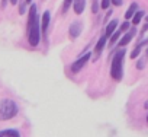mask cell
Returning a JSON list of instances; mask_svg holds the SVG:
<instances>
[{"instance_id":"9","label":"cell","mask_w":148,"mask_h":137,"mask_svg":"<svg viewBox=\"0 0 148 137\" xmlns=\"http://www.w3.org/2000/svg\"><path fill=\"white\" fill-rule=\"evenodd\" d=\"M73 8H74V12H76L77 15L83 13L84 8H86V0H74V2H73Z\"/></svg>"},{"instance_id":"27","label":"cell","mask_w":148,"mask_h":137,"mask_svg":"<svg viewBox=\"0 0 148 137\" xmlns=\"http://www.w3.org/2000/svg\"><path fill=\"white\" fill-rule=\"evenodd\" d=\"M147 121H148V115H147Z\"/></svg>"},{"instance_id":"4","label":"cell","mask_w":148,"mask_h":137,"mask_svg":"<svg viewBox=\"0 0 148 137\" xmlns=\"http://www.w3.org/2000/svg\"><path fill=\"white\" fill-rule=\"evenodd\" d=\"M90 53H86V54H83L82 57H79L76 61H74L73 64H71V67H70V70L73 72V73H79L80 70H82V68L86 66V63L90 60Z\"/></svg>"},{"instance_id":"10","label":"cell","mask_w":148,"mask_h":137,"mask_svg":"<svg viewBox=\"0 0 148 137\" xmlns=\"http://www.w3.org/2000/svg\"><path fill=\"white\" fill-rule=\"evenodd\" d=\"M106 41H108V38H106L105 35H102L100 39L97 41L96 47H95V54H96V55H100V53L103 51V48H105V45H106Z\"/></svg>"},{"instance_id":"26","label":"cell","mask_w":148,"mask_h":137,"mask_svg":"<svg viewBox=\"0 0 148 137\" xmlns=\"http://www.w3.org/2000/svg\"><path fill=\"white\" fill-rule=\"evenodd\" d=\"M147 24H148V16H147Z\"/></svg>"},{"instance_id":"21","label":"cell","mask_w":148,"mask_h":137,"mask_svg":"<svg viewBox=\"0 0 148 137\" xmlns=\"http://www.w3.org/2000/svg\"><path fill=\"white\" fill-rule=\"evenodd\" d=\"M110 3H112L113 6H122L123 0H110Z\"/></svg>"},{"instance_id":"7","label":"cell","mask_w":148,"mask_h":137,"mask_svg":"<svg viewBox=\"0 0 148 137\" xmlns=\"http://www.w3.org/2000/svg\"><path fill=\"white\" fill-rule=\"evenodd\" d=\"M135 32H136V31H135V28L129 29V31H128V32H126V34L119 39V45H121V47H125L126 44H129V42L132 41V38L135 37Z\"/></svg>"},{"instance_id":"8","label":"cell","mask_w":148,"mask_h":137,"mask_svg":"<svg viewBox=\"0 0 148 137\" xmlns=\"http://www.w3.org/2000/svg\"><path fill=\"white\" fill-rule=\"evenodd\" d=\"M116 26H118V19H112L108 25H106V29H105V37L109 38L115 31H116Z\"/></svg>"},{"instance_id":"12","label":"cell","mask_w":148,"mask_h":137,"mask_svg":"<svg viewBox=\"0 0 148 137\" xmlns=\"http://www.w3.org/2000/svg\"><path fill=\"white\" fill-rule=\"evenodd\" d=\"M136 10H138V3H131V6L128 8V10L125 13V19L126 21L128 19H132V16L136 13Z\"/></svg>"},{"instance_id":"3","label":"cell","mask_w":148,"mask_h":137,"mask_svg":"<svg viewBox=\"0 0 148 137\" xmlns=\"http://www.w3.org/2000/svg\"><path fill=\"white\" fill-rule=\"evenodd\" d=\"M123 57H125V50H119L113 58H112V64H110V76L115 80H121L123 76Z\"/></svg>"},{"instance_id":"23","label":"cell","mask_w":148,"mask_h":137,"mask_svg":"<svg viewBox=\"0 0 148 137\" xmlns=\"http://www.w3.org/2000/svg\"><path fill=\"white\" fill-rule=\"evenodd\" d=\"M9 2H10L12 5H16V3H18V0H9Z\"/></svg>"},{"instance_id":"18","label":"cell","mask_w":148,"mask_h":137,"mask_svg":"<svg viewBox=\"0 0 148 137\" xmlns=\"http://www.w3.org/2000/svg\"><path fill=\"white\" fill-rule=\"evenodd\" d=\"M25 12H26V2H25V0H22L21 5H19V13L23 15Z\"/></svg>"},{"instance_id":"16","label":"cell","mask_w":148,"mask_h":137,"mask_svg":"<svg viewBox=\"0 0 148 137\" xmlns=\"http://www.w3.org/2000/svg\"><path fill=\"white\" fill-rule=\"evenodd\" d=\"M73 2H74V0H64V3H62V12L64 13L70 9V6L73 5Z\"/></svg>"},{"instance_id":"24","label":"cell","mask_w":148,"mask_h":137,"mask_svg":"<svg viewBox=\"0 0 148 137\" xmlns=\"http://www.w3.org/2000/svg\"><path fill=\"white\" fill-rule=\"evenodd\" d=\"M25 2H26V5H28V3H32V0H25Z\"/></svg>"},{"instance_id":"28","label":"cell","mask_w":148,"mask_h":137,"mask_svg":"<svg viewBox=\"0 0 148 137\" xmlns=\"http://www.w3.org/2000/svg\"><path fill=\"white\" fill-rule=\"evenodd\" d=\"M147 53H148V50H147Z\"/></svg>"},{"instance_id":"13","label":"cell","mask_w":148,"mask_h":137,"mask_svg":"<svg viewBox=\"0 0 148 137\" xmlns=\"http://www.w3.org/2000/svg\"><path fill=\"white\" fill-rule=\"evenodd\" d=\"M142 16H144V10H136V13L132 16V24H134V25H138V24L141 22Z\"/></svg>"},{"instance_id":"25","label":"cell","mask_w":148,"mask_h":137,"mask_svg":"<svg viewBox=\"0 0 148 137\" xmlns=\"http://www.w3.org/2000/svg\"><path fill=\"white\" fill-rule=\"evenodd\" d=\"M145 44H148V38H147V41H145Z\"/></svg>"},{"instance_id":"22","label":"cell","mask_w":148,"mask_h":137,"mask_svg":"<svg viewBox=\"0 0 148 137\" xmlns=\"http://www.w3.org/2000/svg\"><path fill=\"white\" fill-rule=\"evenodd\" d=\"M6 3H8V0H2V8H5Z\"/></svg>"},{"instance_id":"6","label":"cell","mask_w":148,"mask_h":137,"mask_svg":"<svg viewBox=\"0 0 148 137\" xmlns=\"http://www.w3.org/2000/svg\"><path fill=\"white\" fill-rule=\"evenodd\" d=\"M49 21H51V13H49V10H45L42 13V18H41V34H44L45 38H47V31H48V26H49Z\"/></svg>"},{"instance_id":"11","label":"cell","mask_w":148,"mask_h":137,"mask_svg":"<svg viewBox=\"0 0 148 137\" xmlns=\"http://www.w3.org/2000/svg\"><path fill=\"white\" fill-rule=\"evenodd\" d=\"M0 137H21V133L16 128H8L0 131Z\"/></svg>"},{"instance_id":"5","label":"cell","mask_w":148,"mask_h":137,"mask_svg":"<svg viewBox=\"0 0 148 137\" xmlns=\"http://www.w3.org/2000/svg\"><path fill=\"white\" fill-rule=\"evenodd\" d=\"M83 31V24L80 21H73L68 26V35L71 39H76Z\"/></svg>"},{"instance_id":"1","label":"cell","mask_w":148,"mask_h":137,"mask_svg":"<svg viewBox=\"0 0 148 137\" xmlns=\"http://www.w3.org/2000/svg\"><path fill=\"white\" fill-rule=\"evenodd\" d=\"M28 42L32 47H36L41 41V21L38 19L36 5H31L29 18H28Z\"/></svg>"},{"instance_id":"14","label":"cell","mask_w":148,"mask_h":137,"mask_svg":"<svg viewBox=\"0 0 148 137\" xmlns=\"http://www.w3.org/2000/svg\"><path fill=\"white\" fill-rule=\"evenodd\" d=\"M145 42H141V44H138L136 45V48L135 50H132V53H131V58H136L138 55H139V53H141V50H142V45H144Z\"/></svg>"},{"instance_id":"20","label":"cell","mask_w":148,"mask_h":137,"mask_svg":"<svg viewBox=\"0 0 148 137\" xmlns=\"http://www.w3.org/2000/svg\"><path fill=\"white\" fill-rule=\"evenodd\" d=\"M126 29H129V22H128V21H126V22H123V24L121 25V28H119V31H121V32H125Z\"/></svg>"},{"instance_id":"2","label":"cell","mask_w":148,"mask_h":137,"mask_svg":"<svg viewBox=\"0 0 148 137\" xmlns=\"http://www.w3.org/2000/svg\"><path fill=\"white\" fill-rule=\"evenodd\" d=\"M19 112V107L13 99H2L0 101V121H8L16 117Z\"/></svg>"},{"instance_id":"15","label":"cell","mask_w":148,"mask_h":137,"mask_svg":"<svg viewBox=\"0 0 148 137\" xmlns=\"http://www.w3.org/2000/svg\"><path fill=\"white\" fill-rule=\"evenodd\" d=\"M121 34H122L121 31H115V32H113V34L110 35V44H115V42H116V41L119 39Z\"/></svg>"},{"instance_id":"17","label":"cell","mask_w":148,"mask_h":137,"mask_svg":"<svg viewBox=\"0 0 148 137\" xmlns=\"http://www.w3.org/2000/svg\"><path fill=\"white\" fill-rule=\"evenodd\" d=\"M97 10H99V0H92V12L97 13Z\"/></svg>"},{"instance_id":"19","label":"cell","mask_w":148,"mask_h":137,"mask_svg":"<svg viewBox=\"0 0 148 137\" xmlns=\"http://www.w3.org/2000/svg\"><path fill=\"white\" fill-rule=\"evenodd\" d=\"M109 6H110V0H102V2H100V8H102L103 10L109 9Z\"/></svg>"}]
</instances>
